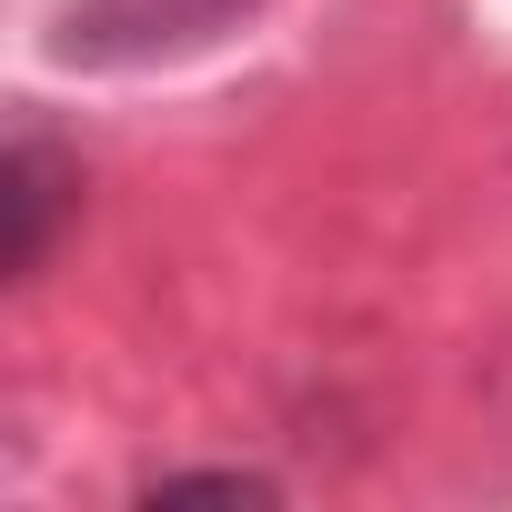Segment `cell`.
<instances>
[{
    "mask_svg": "<svg viewBox=\"0 0 512 512\" xmlns=\"http://www.w3.org/2000/svg\"><path fill=\"white\" fill-rule=\"evenodd\" d=\"M251 11H262V0H61L51 11V61H71V71H141V61L211 51Z\"/></svg>",
    "mask_w": 512,
    "mask_h": 512,
    "instance_id": "6da1fadb",
    "label": "cell"
},
{
    "mask_svg": "<svg viewBox=\"0 0 512 512\" xmlns=\"http://www.w3.org/2000/svg\"><path fill=\"white\" fill-rule=\"evenodd\" d=\"M71 201H81V161L51 131H21L11 151H0V262H11V282H41Z\"/></svg>",
    "mask_w": 512,
    "mask_h": 512,
    "instance_id": "7a4b0ae2",
    "label": "cell"
},
{
    "mask_svg": "<svg viewBox=\"0 0 512 512\" xmlns=\"http://www.w3.org/2000/svg\"><path fill=\"white\" fill-rule=\"evenodd\" d=\"M272 472H161L141 502H272Z\"/></svg>",
    "mask_w": 512,
    "mask_h": 512,
    "instance_id": "3957f363",
    "label": "cell"
}]
</instances>
